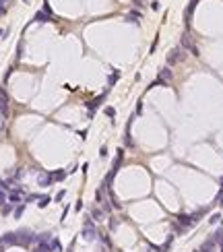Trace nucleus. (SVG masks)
<instances>
[{"label": "nucleus", "instance_id": "10", "mask_svg": "<svg viewBox=\"0 0 223 252\" xmlns=\"http://www.w3.org/2000/svg\"><path fill=\"white\" fill-rule=\"evenodd\" d=\"M161 83L169 85V81H172V70H169V66H163V68L159 70V77H157Z\"/></svg>", "mask_w": 223, "mask_h": 252}, {"label": "nucleus", "instance_id": "6", "mask_svg": "<svg viewBox=\"0 0 223 252\" xmlns=\"http://www.w3.org/2000/svg\"><path fill=\"white\" fill-rule=\"evenodd\" d=\"M37 184H40V186H52V184H54V174L52 172H40Z\"/></svg>", "mask_w": 223, "mask_h": 252}, {"label": "nucleus", "instance_id": "34", "mask_svg": "<svg viewBox=\"0 0 223 252\" xmlns=\"http://www.w3.org/2000/svg\"><path fill=\"white\" fill-rule=\"evenodd\" d=\"M23 2H29V0H23Z\"/></svg>", "mask_w": 223, "mask_h": 252}, {"label": "nucleus", "instance_id": "14", "mask_svg": "<svg viewBox=\"0 0 223 252\" xmlns=\"http://www.w3.org/2000/svg\"><path fill=\"white\" fill-rule=\"evenodd\" d=\"M8 201H10V205H17L21 201V192L19 190H13V192L8 194Z\"/></svg>", "mask_w": 223, "mask_h": 252}, {"label": "nucleus", "instance_id": "3", "mask_svg": "<svg viewBox=\"0 0 223 252\" xmlns=\"http://www.w3.org/2000/svg\"><path fill=\"white\" fill-rule=\"evenodd\" d=\"M182 60H184V48H182V46H178V48H173L172 52L167 54V66L178 64V62H182Z\"/></svg>", "mask_w": 223, "mask_h": 252}, {"label": "nucleus", "instance_id": "17", "mask_svg": "<svg viewBox=\"0 0 223 252\" xmlns=\"http://www.w3.org/2000/svg\"><path fill=\"white\" fill-rule=\"evenodd\" d=\"M41 10H44L45 15H50L52 19H54V10H52V6H50V2H48V0H44V8H41Z\"/></svg>", "mask_w": 223, "mask_h": 252}, {"label": "nucleus", "instance_id": "23", "mask_svg": "<svg viewBox=\"0 0 223 252\" xmlns=\"http://www.w3.org/2000/svg\"><path fill=\"white\" fill-rule=\"evenodd\" d=\"M104 112H105V114H108V116H109V118H114V116H116V110H114V108H112V105H108V108H105V110H104Z\"/></svg>", "mask_w": 223, "mask_h": 252}, {"label": "nucleus", "instance_id": "28", "mask_svg": "<svg viewBox=\"0 0 223 252\" xmlns=\"http://www.w3.org/2000/svg\"><path fill=\"white\" fill-rule=\"evenodd\" d=\"M64 194H66V190H60V192L56 194V201H62V198H64Z\"/></svg>", "mask_w": 223, "mask_h": 252}, {"label": "nucleus", "instance_id": "2", "mask_svg": "<svg viewBox=\"0 0 223 252\" xmlns=\"http://www.w3.org/2000/svg\"><path fill=\"white\" fill-rule=\"evenodd\" d=\"M180 46H182L184 50H188V52H190L192 56H200V54H198V48H196V44L192 41V35H190L188 31H186V33L182 35V40H180Z\"/></svg>", "mask_w": 223, "mask_h": 252}, {"label": "nucleus", "instance_id": "18", "mask_svg": "<svg viewBox=\"0 0 223 252\" xmlns=\"http://www.w3.org/2000/svg\"><path fill=\"white\" fill-rule=\"evenodd\" d=\"M118 79H120V70H114V74H109V87H114Z\"/></svg>", "mask_w": 223, "mask_h": 252}, {"label": "nucleus", "instance_id": "35", "mask_svg": "<svg viewBox=\"0 0 223 252\" xmlns=\"http://www.w3.org/2000/svg\"><path fill=\"white\" fill-rule=\"evenodd\" d=\"M0 35H2V29H0Z\"/></svg>", "mask_w": 223, "mask_h": 252}, {"label": "nucleus", "instance_id": "29", "mask_svg": "<svg viewBox=\"0 0 223 252\" xmlns=\"http://www.w3.org/2000/svg\"><path fill=\"white\" fill-rule=\"evenodd\" d=\"M157 41H159V35H157V37H155V41H153V46H151V54H153V52H155V48H157Z\"/></svg>", "mask_w": 223, "mask_h": 252}, {"label": "nucleus", "instance_id": "9", "mask_svg": "<svg viewBox=\"0 0 223 252\" xmlns=\"http://www.w3.org/2000/svg\"><path fill=\"white\" fill-rule=\"evenodd\" d=\"M217 246H219V244L215 242L213 238H209V240H204V242H203V246L198 248V252H215V250H217Z\"/></svg>", "mask_w": 223, "mask_h": 252}, {"label": "nucleus", "instance_id": "15", "mask_svg": "<svg viewBox=\"0 0 223 252\" xmlns=\"http://www.w3.org/2000/svg\"><path fill=\"white\" fill-rule=\"evenodd\" d=\"M50 203H52V198H50V196H40V203H37V207H40V209H45Z\"/></svg>", "mask_w": 223, "mask_h": 252}, {"label": "nucleus", "instance_id": "24", "mask_svg": "<svg viewBox=\"0 0 223 252\" xmlns=\"http://www.w3.org/2000/svg\"><path fill=\"white\" fill-rule=\"evenodd\" d=\"M23 209H25V205H19V207L15 209V217H17V219H19L21 215H23Z\"/></svg>", "mask_w": 223, "mask_h": 252}, {"label": "nucleus", "instance_id": "26", "mask_svg": "<svg viewBox=\"0 0 223 252\" xmlns=\"http://www.w3.org/2000/svg\"><path fill=\"white\" fill-rule=\"evenodd\" d=\"M136 114H143V101L139 99V104H136Z\"/></svg>", "mask_w": 223, "mask_h": 252}, {"label": "nucleus", "instance_id": "32", "mask_svg": "<svg viewBox=\"0 0 223 252\" xmlns=\"http://www.w3.org/2000/svg\"><path fill=\"white\" fill-rule=\"evenodd\" d=\"M221 252H223V244H221Z\"/></svg>", "mask_w": 223, "mask_h": 252}, {"label": "nucleus", "instance_id": "25", "mask_svg": "<svg viewBox=\"0 0 223 252\" xmlns=\"http://www.w3.org/2000/svg\"><path fill=\"white\" fill-rule=\"evenodd\" d=\"M99 155H101V157H108V147H101V149H99Z\"/></svg>", "mask_w": 223, "mask_h": 252}, {"label": "nucleus", "instance_id": "1", "mask_svg": "<svg viewBox=\"0 0 223 252\" xmlns=\"http://www.w3.org/2000/svg\"><path fill=\"white\" fill-rule=\"evenodd\" d=\"M81 236H83L87 242H95V240H99V236H101V233H99L97 229L93 228V219H91V217L85 221V228H83V232H81Z\"/></svg>", "mask_w": 223, "mask_h": 252}, {"label": "nucleus", "instance_id": "19", "mask_svg": "<svg viewBox=\"0 0 223 252\" xmlns=\"http://www.w3.org/2000/svg\"><path fill=\"white\" fill-rule=\"evenodd\" d=\"M126 19H128V21H132V23H139V21H141V15L132 10V13H128V17H126Z\"/></svg>", "mask_w": 223, "mask_h": 252}, {"label": "nucleus", "instance_id": "8", "mask_svg": "<svg viewBox=\"0 0 223 252\" xmlns=\"http://www.w3.org/2000/svg\"><path fill=\"white\" fill-rule=\"evenodd\" d=\"M0 114L8 116V95L4 89H0Z\"/></svg>", "mask_w": 223, "mask_h": 252}, {"label": "nucleus", "instance_id": "4", "mask_svg": "<svg viewBox=\"0 0 223 252\" xmlns=\"http://www.w3.org/2000/svg\"><path fill=\"white\" fill-rule=\"evenodd\" d=\"M17 236H19V246H29L35 242V236L29 229H21V232H17Z\"/></svg>", "mask_w": 223, "mask_h": 252}, {"label": "nucleus", "instance_id": "30", "mask_svg": "<svg viewBox=\"0 0 223 252\" xmlns=\"http://www.w3.org/2000/svg\"><path fill=\"white\" fill-rule=\"evenodd\" d=\"M10 209H13V205H4V209H2V213H10Z\"/></svg>", "mask_w": 223, "mask_h": 252}, {"label": "nucleus", "instance_id": "33", "mask_svg": "<svg viewBox=\"0 0 223 252\" xmlns=\"http://www.w3.org/2000/svg\"><path fill=\"white\" fill-rule=\"evenodd\" d=\"M221 225H223V217H221Z\"/></svg>", "mask_w": 223, "mask_h": 252}, {"label": "nucleus", "instance_id": "20", "mask_svg": "<svg viewBox=\"0 0 223 252\" xmlns=\"http://www.w3.org/2000/svg\"><path fill=\"white\" fill-rule=\"evenodd\" d=\"M124 145H128V147H134L132 138H130V130H126V134H124Z\"/></svg>", "mask_w": 223, "mask_h": 252}, {"label": "nucleus", "instance_id": "31", "mask_svg": "<svg viewBox=\"0 0 223 252\" xmlns=\"http://www.w3.org/2000/svg\"><path fill=\"white\" fill-rule=\"evenodd\" d=\"M217 205H223V196H221V198H219V201H217Z\"/></svg>", "mask_w": 223, "mask_h": 252}, {"label": "nucleus", "instance_id": "11", "mask_svg": "<svg viewBox=\"0 0 223 252\" xmlns=\"http://www.w3.org/2000/svg\"><path fill=\"white\" fill-rule=\"evenodd\" d=\"M104 215H105L104 209H99V207H93V209H91V219H95V221H101V219H104Z\"/></svg>", "mask_w": 223, "mask_h": 252}, {"label": "nucleus", "instance_id": "5", "mask_svg": "<svg viewBox=\"0 0 223 252\" xmlns=\"http://www.w3.org/2000/svg\"><path fill=\"white\" fill-rule=\"evenodd\" d=\"M105 97H108V91H104V93L99 95V97H95V99H91V101H87V110H89V116H93V112L99 108V105H101V101H104Z\"/></svg>", "mask_w": 223, "mask_h": 252}, {"label": "nucleus", "instance_id": "13", "mask_svg": "<svg viewBox=\"0 0 223 252\" xmlns=\"http://www.w3.org/2000/svg\"><path fill=\"white\" fill-rule=\"evenodd\" d=\"M52 174H54V182H62L68 176V172H64V169H58V172H52Z\"/></svg>", "mask_w": 223, "mask_h": 252}, {"label": "nucleus", "instance_id": "22", "mask_svg": "<svg viewBox=\"0 0 223 252\" xmlns=\"http://www.w3.org/2000/svg\"><path fill=\"white\" fill-rule=\"evenodd\" d=\"M217 221H221V215H219V213H215V215H211V217H209V223H211V225H215Z\"/></svg>", "mask_w": 223, "mask_h": 252}, {"label": "nucleus", "instance_id": "7", "mask_svg": "<svg viewBox=\"0 0 223 252\" xmlns=\"http://www.w3.org/2000/svg\"><path fill=\"white\" fill-rule=\"evenodd\" d=\"M198 0H190V4L186 6V10H184V23H186V27H190V21H192V13L194 8H196Z\"/></svg>", "mask_w": 223, "mask_h": 252}, {"label": "nucleus", "instance_id": "27", "mask_svg": "<svg viewBox=\"0 0 223 252\" xmlns=\"http://www.w3.org/2000/svg\"><path fill=\"white\" fill-rule=\"evenodd\" d=\"M81 209H83V201H77L74 203V211H81Z\"/></svg>", "mask_w": 223, "mask_h": 252}, {"label": "nucleus", "instance_id": "16", "mask_svg": "<svg viewBox=\"0 0 223 252\" xmlns=\"http://www.w3.org/2000/svg\"><path fill=\"white\" fill-rule=\"evenodd\" d=\"M211 238H213L215 242H217L219 246H221V244H223V229H217V232H215V233H213Z\"/></svg>", "mask_w": 223, "mask_h": 252}, {"label": "nucleus", "instance_id": "12", "mask_svg": "<svg viewBox=\"0 0 223 252\" xmlns=\"http://www.w3.org/2000/svg\"><path fill=\"white\" fill-rule=\"evenodd\" d=\"M33 21H35V23H45V21H52V17H50V15H45L44 10H40V13H37V15L33 17Z\"/></svg>", "mask_w": 223, "mask_h": 252}, {"label": "nucleus", "instance_id": "21", "mask_svg": "<svg viewBox=\"0 0 223 252\" xmlns=\"http://www.w3.org/2000/svg\"><path fill=\"white\" fill-rule=\"evenodd\" d=\"M108 225H109V229H112V232H114V229H118L120 221H118V219H116V217H112V219H109V223H108Z\"/></svg>", "mask_w": 223, "mask_h": 252}]
</instances>
